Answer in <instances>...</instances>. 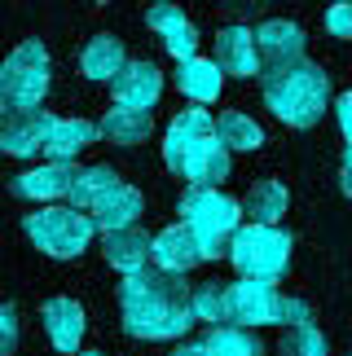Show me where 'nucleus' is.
Masks as SVG:
<instances>
[{
    "label": "nucleus",
    "mask_w": 352,
    "mask_h": 356,
    "mask_svg": "<svg viewBox=\"0 0 352 356\" xmlns=\"http://www.w3.org/2000/svg\"><path fill=\"white\" fill-rule=\"evenodd\" d=\"M185 273L137 268L119 286V312L132 339H181L194 325V291L181 282Z\"/></svg>",
    "instance_id": "1"
},
{
    "label": "nucleus",
    "mask_w": 352,
    "mask_h": 356,
    "mask_svg": "<svg viewBox=\"0 0 352 356\" xmlns=\"http://www.w3.org/2000/svg\"><path fill=\"white\" fill-rule=\"evenodd\" d=\"M260 84H264V106L287 128H313L330 102V75L304 58L260 71Z\"/></svg>",
    "instance_id": "2"
},
{
    "label": "nucleus",
    "mask_w": 352,
    "mask_h": 356,
    "mask_svg": "<svg viewBox=\"0 0 352 356\" xmlns=\"http://www.w3.org/2000/svg\"><path fill=\"white\" fill-rule=\"evenodd\" d=\"M181 220L198 234L202 259H221L229 255V242L242 229V202L221 194L216 185H189L181 198Z\"/></svg>",
    "instance_id": "3"
},
{
    "label": "nucleus",
    "mask_w": 352,
    "mask_h": 356,
    "mask_svg": "<svg viewBox=\"0 0 352 356\" xmlns=\"http://www.w3.org/2000/svg\"><path fill=\"white\" fill-rule=\"evenodd\" d=\"M229 259L238 264L242 277L278 282L291 264V238L278 225H242L229 242Z\"/></svg>",
    "instance_id": "4"
},
{
    "label": "nucleus",
    "mask_w": 352,
    "mask_h": 356,
    "mask_svg": "<svg viewBox=\"0 0 352 356\" xmlns=\"http://www.w3.org/2000/svg\"><path fill=\"white\" fill-rule=\"evenodd\" d=\"M93 216L79 207H40L35 216H26V238H31L45 255L53 259H71L93 242Z\"/></svg>",
    "instance_id": "5"
},
{
    "label": "nucleus",
    "mask_w": 352,
    "mask_h": 356,
    "mask_svg": "<svg viewBox=\"0 0 352 356\" xmlns=\"http://www.w3.org/2000/svg\"><path fill=\"white\" fill-rule=\"evenodd\" d=\"M0 88H5L13 111H31V106L45 102V92H49V53H45L40 40H22V44L5 58V66H0Z\"/></svg>",
    "instance_id": "6"
},
{
    "label": "nucleus",
    "mask_w": 352,
    "mask_h": 356,
    "mask_svg": "<svg viewBox=\"0 0 352 356\" xmlns=\"http://www.w3.org/2000/svg\"><path fill=\"white\" fill-rule=\"evenodd\" d=\"M216 136V119L202 111V106H189V111H181L172 123H168V136H163V163L176 172V176H185L189 168V159H194V149L202 141H211Z\"/></svg>",
    "instance_id": "7"
},
{
    "label": "nucleus",
    "mask_w": 352,
    "mask_h": 356,
    "mask_svg": "<svg viewBox=\"0 0 352 356\" xmlns=\"http://www.w3.org/2000/svg\"><path fill=\"white\" fill-rule=\"evenodd\" d=\"M278 312H282V295L273 282H255V277H242L229 286V321L234 325H278Z\"/></svg>",
    "instance_id": "8"
},
{
    "label": "nucleus",
    "mask_w": 352,
    "mask_h": 356,
    "mask_svg": "<svg viewBox=\"0 0 352 356\" xmlns=\"http://www.w3.org/2000/svg\"><path fill=\"white\" fill-rule=\"evenodd\" d=\"M49 123H53V115H45L40 106H31V111H9L0 119V149L13 159H26L35 149H45Z\"/></svg>",
    "instance_id": "9"
},
{
    "label": "nucleus",
    "mask_w": 352,
    "mask_h": 356,
    "mask_svg": "<svg viewBox=\"0 0 352 356\" xmlns=\"http://www.w3.org/2000/svg\"><path fill=\"white\" fill-rule=\"evenodd\" d=\"M216 66L225 75H238V79H251L260 75V44H255V31L251 26H225L216 35Z\"/></svg>",
    "instance_id": "10"
},
{
    "label": "nucleus",
    "mask_w": 352,
    "mask_h": 356,
    "mask_svg": "<svg viewBox=\"0 0 352 356\" xmlns=\"http://www.w3.org/2000/svg\"><path fill=\"white\" fill-rule=\"evenodd\" d=\"M150 259L159 268H168V273H189L194 264H202V242H198V234L185 220L168 225L163 234L150 242Z\"/></svg>",
    "instance_id": "11"
},
{
    "label": "nucleus",
    "mask_w": 352,
    "mask_h": 356,
    "mask_svg": "<svg viewBox=\"0 0 352 356\" xmlns=\"http://www.w3.org/2000/svg\"><path fill=\"white\" fill-rule=\"evenodd\" d=\"M145 22H150V31H159V40H163V49L172 53L176 62H185V58H198V31H194V22L185 18L176 5H150V13H145Z\"/></svg>",
    "instance_id": "12"
},
{
    "label": "nucleus",
    "mask_w": 352,
    "mask_h": 356,
    "mask_svg": "<svg viewBox=\"0 0 352 356\" xmlns=\"http://www.w3.org/2000/svg\"><path fill=\"white\" fill-rule=\"evenodd\" d=\"M150 242L154 238H145V229L124 225V229H111V234L102 238V255H106V264H111V268H119L128 277V273L145 268V259H150Z\"/></svg>",
    "instance_id": "13"
},
{
    "label": "nucleus",
    "mask_w": 352,
    "mask_h": 356,
    "mask_svg": "<svg viewBox=\"0 0 352 356\" xmlns=\"http://www.w3.org/2000/svg\"><path fill=\"white\" fill-rule=\"evenodd\" d=\"M75 185V168L71 163H45L35 172H22L13 181V194L18 198H35V202H53V198H71Z\"/></svg>",
    "instance_id": "14"
},
{
    "label": "nucleus",
    "mask_w": 352,
    "mask_h": 356,
    "mask_svg": "<svg viewBox=\"0 0 352 356\" xmlns=\"http://www.w3.org/2000/svg\"><path fill=\"white\" fill-rule=\"evenodd\" d=\"M255 44H260V62H269V66H287V62L304 58V31L287 18H269L255 31Z\"/></svg>",
    "instance_id": "15"
},
{
    "label": "nucleus",
    "mask_w": 352,
    "mask_h": 356,
    "mask_svg": "<svg viewBox=\"0 0 352 356\" xmlns=\"http://www.w3.org/2000/svg\"><path fill=\"white\" fill-rule=\"evenodd\" d=\"M45 330H49V343L58 352H79V339H84V308L75 299H49L45 304Z\"/></svg>",
    "instance_id": "16"
},
{
    "label": "nucleus",
    "mask_w": 352,
    "mask_h": 356,
    "mask_svg": "<svg viewBox=\"0 0 352 356\" xmlns=\"http://www.w3.org/2000/svg\"><path fill=\"white\" fill-rule=\"evenodd\" d=\"M159 92H163V75H159L154 62H128L124 71L115 75V97L124 106H150L159 102Z\"/></svg>",
    "instance_id": "17"
},
{
    "label": "nucleus",
    "mask_w": 352,
    "mask_h": 356,
    "mask_svg": "<svg viewBox=\"0 0 352 356\" xmlns=\"http://www.w3.org/2000/svg\"><path fill=\"white\" fill-rule=\"evenodd\" d=\"M97 132H102L111 145H141L145 136H150V111H145V106H124V102H115L111 111H106V119L97 123Z\"/></svg>",
    "instance_id": "18"
},
{
    "label": "nucleus",
    "mask_w": 352,
    "mask_h": 356,
    "mask_svg": "<svg viewBox=\"0 0 352 356\" xmlns=\"http://www.w3.org/2000/svg\"><path fill=\"white\" fill-rule=\"evenodd\" d=\"M141 216V194L132 185L119 181L111 194H102L97 202H93V225L102 229V234H111V229H124V225H137Z\"/></svg>",
    "instance_id": "19"
},
{
    "label": "nucleus",
    "mask_w": 352,
    "mask_h": 356,
    "mask_svg": "<svg viewBox=\"0 0 352 356\" xmlns=\"http://www.w3.org/2000/svg\"><path fill=\"white\" fill-rule=\"evenodd\" d=\"M93 136H97V128L88 119H53L49 136H45V154L49 163H71L79 149L93 145Z\"/></svg>",
    "instance_id": "20"
},
{
    "label": "nucleus",
    "mask_w": 352,
    "mask_h": 356,
    "mask_svg": "<svg viewBox=\"0 0 352 356\" xmlns=\"http://www.w3.org/2000/svg\"><path fill=\"white\" fill-rule=\"evenodd\" d=\"M176 84H181L185 97H194L202 106V102H216V97H221L225 71L216 62H207V58H185V62H176Z\"/></svg>",
    "instance_id": "21"
},
{
    "label": "nucleus",
    "mask_w": 352,
    "mask_h": 356,
    "mask_svg": "<svg viewBox=\"0 0 352 356\" xmlns=\"http://www.w3.org/2000/svg\"><path fill=\"white\" fill-rule=\"evenodd\" d=\"M124 66H128V53H124V40L119 35H97L79 53V71L88 79H115Z\"/></svg>",
    "instance_id": "22"
},
{
    "label": "nucleus",
    "mask_w": 352,
    "mask_h": 356,
    "mask_svg": "<svg viewBox=\"0 0 352 356\" xmlns=\"http://www.w3.org/2000/svg\"><path fill=\"white\" fill-rule=\"evenodd\" d=\"M242 211L251 216V225H278L282 216H287V185L282 181L251 185V194L242 198Z\"/></svg>",
    "instance_id": "23"
},
{
    "label": "nucleus",
    "mask_w": 352,
    "mask_h": 356,
    "mask_svg": "<svg viewBox=\"0 0 352 356\" xmlns=\"http://www.w3.org/2000/svg\"><path fill=\"white\" fill-rule=\"evenodd\" d=\"M119 185V176L106 168V163H93V168H79L75 172V185H71V207L79 211H93V202H97L102 194H111V189Z\"/></svg>",
    "instance_id": "24"
},
{
    "label": "nucleus",
    "mask_w": 352,
    "mask_h": 356,
    "mask_svg": "<svg viewBox=\"0 0 352 356\" xmlns=\"http://www.w3.org/2000/svg\"><path fill=\"white\" fill-rule=\"evenodd\" d=\"M202 348L211 356H264L260 339H255L247 325H211V334L202 339Z\"/></svg>",
    "instance_id": "25"
},
{
    "label": "nucleus",
    "mask_w": 352,
    "mask_h": 356,
    "mask_svg": "<svg viewBox=\"0 0 352 356\" xmlns=\"http://www.w3.org/2000/svg\"><path fill=\"white\" fill-rule=\"evenodd\" d=\"M216 136L229 145V154H234V149H255L264 141L260 123H255L251 115H238V111H225L221 119H216Z\"/></svg>",
    "instance_id": "26"
},
{
    "label": "nucleus",
    "mask_w": 352,
    "mask_h": 356,
    "mask_svg": "<svg viewBox=\"0 0 352 356\" xmlns=\"http://www.w3.org/2000/svg\"><path fill=\"white\" fill-rule=\"evenodd\" d=\"M194 317L198 321H211V325H234L229 321V286H221V282H202V286H194Z\"/></svg>",
    "instance_id": "27"
},
{
    "label": "nucleus",
    "mask_w": 352,
    "mask_h": 356,
    "mask_svg": "<svg viewBox=\"0 0 352 356\" xmlns=\"http://www.w3.org/2000/svg\"><path fill=\"white\" fill-rule=\"evenodd\" d=\"M326 339H321V330H313V325H291L287 334H282V356H326Z\"/></svg>",
    "instance_id": "28"
},
{
    "label": "nucleus",
    "mask_w": 352,
    "mask_h": 356,
    "mask_svg": "<svg viewBox=\"0 0 352 356\" xmlns=\"http://www.w3.org/2000/svg\"><path fill=\"white\" fill-rule=\"evenodd\" d=\"M326 31L339 40H352V0H335L326 9Z\"/></svg>",
    "instance_id": "29"
},
{
    "label": "nucleus",
    "mask_w": 352,
    "mask_h": 356,
    "mask_svg": "<svg viewBox=\"0 0 352 356\" xmlns=\"http://www.w3.org/2000/svg\"><path fill=\"white\" fill-rule=\"evenodd\" d=\"M13 348H18V312L5 304L0 308V356H9Z\"/></svg>",
    "instance_id": "30"
},
{
    "label": "nucleus",
    "mask_w": 352,
    "mask_h": 356,
    "mask_svg": "<svg viewBox=\"0 0 352 356\" xmlns=\"http://www.w3.org/2000/svg\"><path fill=\"white\" fill-rule=\"evenodd\" d=\"M308 317H313V312H308V304L304 299H282V312H278V325H308Z\"/></svg>",
    "instance_id": "31"
},
{
    "label": "nucleus",
    "mask_w": 352,
    "mask_h": 356,
    "mask_svg": "<svg viewBox=\"0 0 352 356\" xmlns=\"http://www.w3.org/2000/svg\"><path fill=\"white\" fill-rule=\"evenodd\" d=\"M335 115H339V132H344V141L352 145V92H339V102H335Z\"/></svg>",
    "instance_id": "32"
},
{
    "label": "nucleus",
    "mask_w": 352,
    "mask_h": 356,
    "mask_svg": "<svg viewBox=\"0 0 352 356\" xmlns=\"http://www.w3.org/2000/svg\"><path fill=\"white\" fill-rule=\"evenodd\" d=\"M172 356H211V352L202 348V343H185V348H176Z\"/></svg>",
    "instance_id": "33"
},
{
    "label": "nucleus",
    "mask_w": 352,
    "mask_h": 356,
    "mask_svg": "<svg viewBox=\"0 0 352 356\" xmlns=\"http://www.w3.org/2000/svg\"><path fill=\"white\" fill-rule=\"evenodd\" d=\"M339 185H344V194L352 198V163H344V172H339Z\"/></svg>",
    "instance_id": "34"
},
{
    "label": "nucleus",
    "mask_w": 352,
    "mask_h": 356,
    "mask_svg": "<svg viewBox=\"0 0 352 356\" xmlns=\"http://www.w3.org/2000/svg\"><path fill=\"white\" fill-rule=\"evenodd\" d=\"M5 106H9V97H5V88H0V115H5Z\"/></svg>",
    "instance_id": "35"
},
{
    "label": "nucleus",
    "mask_w": 352,
    "mask_h": 356,
    "mask_svg": "<svg viewBox=\"0 0 352 356\" xmlns=\"http://www.w3.org/2000/svg\"><path fill=\"white\" fill-rule=\"evenodd\" d=\"M79 356H106V352H79Z\"/></svg>",
    "instance_id": "36"
},
{
    "label": "nucleus",
    "mask_w": 352,
    "mask_h": 356,
    "mask_svg": "<svg viewBox=\"0 0 352 356\" xmlns=\"http://www.w3.org/2000/svg\"><path fill=\"white\" fill-rule=\"evenodd\" d=\"M344 163H352V145H348V154H344Z\"/></svg>",
    "instance_id": "37"
}]
</instances>
